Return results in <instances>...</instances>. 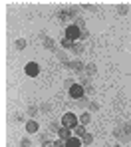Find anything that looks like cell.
Masks as SVG:
<instances>
[{
	"label": "cell",
	"mask_w": 131,
	"mask_h": 147,
	"mask_svg": "<svg viewBox=\"0 0 131 147\" xmlns=\"http://www.w3.org/2000/svg\"><path fill=\"white\" fill-rule=\"evenodd\" d=\"M42 147H54V141H44Z\"/></svg>",
	"instance_id": "obj_25"
},
{
	"label": "cell",
	"mask_w": 131,
	"mask_h": 147,
	"mask_svg": "<svg viewBox=\"0 0 131 147\" xmlns=\"http://www.w3.org/2000/svg\"><path fill=\"white\" fill-rule=\"evenodd\" d=\"M20 145H22V147H30L32 143H30V139H28V137H22V141H20Z\"/></svg>",
	"instance_id": "obj_22"
},
{
	"label": "cell",
	"mask_w": 131,
	"mask_h": 147,
	"mask_svg": "<svg viewBox=\"0 0 131 147\" xmlns=\"http://www.w3.org/2000/svg\"><path fill=\"white\" fill-rule=\"evenodd\" d=\"M72 52H74V54H81V52H83V44H81V42H76L74 48H72Z\"/></svg>",
	"instance_id": "obj_14"
},
{
	"label": "cell",
	"mask_w": 131,
	"mask_h": 147,
	"mask_svg": "<svg viewBox=\"0 0 131 147\" xmlns=\"http://www.w3.org/2000/svg\"><path fill=\"white\" fill-rule=\"evenodd\" d=\"M68 92H70V98H74V99H81V98H83V92H85V88H83L81 84H74V86H72V88H70Z\"/></svg>",
	"instance_id": "obj_3"
},
{
	"label": "cell",
	"mask_w": 131,
	"mask_h": 147,
	"mask_svg": "<svg viewBox=\"0 0 131 147\" xmlns=\"http://www.w3.org/2000/svg\"><path fill=\"white\" fill-rule=\"evenodd\" d=\"M24 72H26V76H30V78H36V76L40 74V66H38L36 62H30V64H26Z\"/></svg>",
	"instance_id": "obj_5"
},
{
	"label": "cell",
	"mask_w": 131,
	"mask_h": 147,
	"mask_svg": "<svg viewBox=\"0 0 131 147\" xmlns=\"http://www.w3.org/2000/svg\"><path fill=\"white\" fill-rule=\"evenodd\" d=\"M26 40H24V38H18V40H16V48L18 50H22V48H26Z\"/></svg>",
	"instance_id": "obj_16"
},
{
	"label": "cell",
	"mask_w": 131,
	"mask_h": 147,
	"mask_svg": "<svg viewBox=\"0 0 131 147\" xmlns=\"http://www.w3.org/2000/svg\"><path fill=\"white\" fill-rule=\"evenodd\" d=\"M36 111H38V109H36V107H34V105H32V107H30V109H28V113H30V115H36Z\"/></svg>",
	"instance_id": "obj_24"
},
{
	"label": "cell",
	"mask_w": 131,
	"mask_h": 147,
	"mask_svg": "<svg viewBox=\"0 0 131 147\" xmlns=\"http://www.w3.org/2000/svg\"><path fill=\"white\" fill-rule=\"evenodd\" d=\"M85 72L89 74V76H93V74L97 72V68H95V64H85Z\"/></svg>",
	"instance_id": "obj_13"
},
{
	"label": "cell",
	"mask_w": 131,
	"mask_h": 147,
	"mask_svg": "<svg viewBox=\"0 0 131 147\" xmlns=\"http://www.w3.org/2000/svg\"><path fill=\"white\" fill-rule=\"evenodd\" d=\"M81 8H83V10H89V12H95V10H97L95 4H81Z\"/></svg>",
	"instance_id": "obj_18"
},
{
	"label": "cell",
	"mask_w": 131,
	"mask_h": 147,
	"mask_svg": "<svg viewBox=\"0 0 131 147\" xmlns=\"http://www.w3.org/2000/svg\"><path fill=\"white\" fill-rule=\"evenodd\" d=\"M26 131L28 133H38V131H40V123L36 121V119H28L26 121Z\"/></svg>",
	"instance_id": "obj_6"
},
{
	"label": "cell",
	"mask_w": 131,
	"mask_h": 147,
	"mask_svg": "<svg viewBox=\"0 0 131 147\" xmlns=\"http://www.w3.org/2000/svg\"><path fill=\"white\" fill-rule=\"evenodd\" d=\"M113 147H121V145H113Z\"/></svg>",
	"instance_id": "obj_26"
},
{
	"label": "cell",
	"mask_w": 131,
	"mask_h": 147,
	"mask_svg": "<svg viewBox=\"0 0 131 147\" xmlns=\"http://www.w3.org/2000/svg\"><path fill=\"white\" fill-rule=\"evenodd\" d=\"M89 121H91V113H89V111H83V113L79 115V125H87Z\"/></svg>",
	"instance_id": "obj_12"
},
{
	"label": "cell",
	"mask_w": 131,
	"mask_h": 147,
	"mask_svg": "<svg viewBox=\"0 0 131 147\" xmlns=\"http://www.w3.org/2000/svg\"><path fill=\"white\" fill-rule=\"evenodd\" d=\"M66 147H81V141H79V137L72 135V137L66 141Z\"/></svg>",
	"instance_id": "obj_10"
},
{
	"label": "cell",
	"mask_w": 131,
	"mask_h": 147,
	"mask_svg": "<svg viewBox=\"0 0 131 147\" xmlns=\"http://www.w3.org/2000/svg\"><path fill=\"white\" fill-rule=\"evenodd\" d=\"M74 24L78 26L79 30H85V26H83V20H81V18H76V22H74Z\"/></svg>",
	"instance_id": "obj_21"
},
{
	"label": "cell",
	"mask_w": 131,
	"mask_h": 147,
	"mask_svg": "<svg viewBox=\"0 0 131 147\" xmlns=\"http://www.w3.org/2000/svg\"><path fill=\"white\" fill-rule=\"evenodd\" d=\"M44 46L46 48H54V40L52 38H44Z\"/></svg>",
	"instance_id": "obj_19"
},
{
	"label": "cell",
	"mask_w": 131,
	"mask_h": 147,
	"mask_svg": "<svg viewBox=\"0 0 131 147\" xmlns=\"http://www.w3.org/2000/svg\"><path fill=\"white\" fill-rule=\"evenodd\" d=\"M66 66L72 68V70H76V72H85V64H81V62H68Z\"/></svg>",
	"instance_id": "obj_8"
},
{
	"label": "cell",
	"mask_w": 131,
	"mask_h": 147,
	"mask_svg": "<svg viewBox=\"0 0 131 147\" xmlns=\"http://www.w3.org/2000/svg\"><path fill=\"white\" fill-rule=\"evenodd\" d=\"M72 133H74L76 137H79V139H81V137L87 133V131H85V125H76V127L72 129Z\"/></svg>",
	"instance_id": "obj_9"
},
{
	"label": "cell",
	"mask_w": 131,
	"mask_h": 147,
	"mask_svg": "<svg viewBox=\"0 0 131 147\" xmlns=\"http://www.w3.org/2000/svg\"><path fill=\"white\" fill-rule=\"evenodd\" d=\"M87 38H89V32L87 30H81L79 32V40H87Z\"/></svg>",
	"instance_id": "obj_20"
},
{
	"label": "cell",
	"mask_w": 131,
	"mask_h": 147,
	"mask_svg": "<svg viewBox=\"0 0 131 147\" xmlns=\"http://www.w3.org/2000/svg\"><path fill=\"white\" fill-rule=\"evenodd\" d=\"M79 32H81V30H79L76 24H70L66 28V38H70V40L76 42V40H79Z\"/></svg>",
	"instance_id": "obj_4"
},
{
	"label": "cell",
	"mask_w": 131,
	"mask_h": 147,
	"mask_svg": "<svg viewBox=\"0 0 131 147\" xmlns=\"http://www.w3.org/2000/svg\"><path fill=\"white\" fill-rule=\"evenodd\" d=\"M76 12H78V8H62V10H58L56 12V18L58 20H62V22H66V20H72L74 16H76Z\"/></svg>",
	"instance_id": "obj_2"
},
{
	"label": "cell",
	"mask_w": 131,
	"mask_h": 147,
	"mask_svg": "<svg viewBox=\"0 0 131 147\" xmlns=\"http://www.w3.org/2000/svg\"><path fill=\"white\" fill-rule=\"evenodd\" d=\"M115 12H117V14H125V12H127V4H119V6L115 8Z\"/></svg>",
	"instance_id": "obj_17"
},
{
	"label": "cell",
	"mask_w": 131,
	"mask_h": 147,
	"mask_svg": "<svg viewBox=\"0 0 131 147\" xmlns=\"http://www.w3.org/2000/svg\"><path fill=\"white\" fill-rule=\"evenodd\" d=\"M54 147H66V141H62V139L60 141H54Z\"/></svg>",
	"instance_id": "obj_23"
},
{
	"label": "cell",
	"mask_w": 131,
	"mask_h": 147,
	"mask_svg": "<svg viewBox=\"0 0 131 147\" xmlns=\"http://www.w3.org/2000/svg\"><path fill=\"white\" fill-rule=\"evenodd\" d=\"M62 125L68 127V129H74L76 125H79V117L74 111H68V113H64V117H62Z\"/></svg>",
	"instance_id": "obj_1"
},
{
	"label": "cell",
	"mask_w": 131,
	"mask_h": 147,
	"mask_svg": "<svg viewBox=\"0 0 131 147\" xmlns=\"http://www.w3.org/2000/svg\"><path fill=\"white\" fill-rule=\"evenodd\" d=\"M81 141H83L85 145H89V143H93V135H89V133H85V135L81 137Z\"/></svg>",
	"instance_id": "obj_15"
},
{
	"label": "cell",
	"mask_w": 131,
	"mask_h": 147,
	"mask_svg": "<svg viewBox=\"0 0 131 147\" xmlns=\"http://www.w3.org/2000/svg\"><path fill=\"white\" fill-rule=\"evenodd\" d=\"M74 44H76V42L70 40V38H62V42H60V46H62L64 50H72V48H74Z\"/></svg>",
	"instance_id": "obj_11"
},
{
	"label": "cell",
	"mask_w": 131,
	"mask_h": 147,
	"mask_svg": "<svg viewBox=\"0 0 131 147\" xmlns=\"http://www.w3.org/2000/svg\"><path fill=\"white\" fill-rule=\"evenodd\" d=\"M58 137H60L62 141H68V139L72 137V129H68V127H64V125H62V127L58 129Z\"/></svg>",
	"instance_id": "obj_7"
}]
</instances>
